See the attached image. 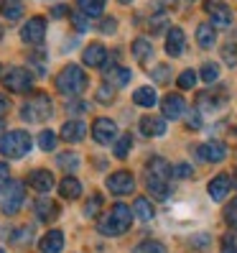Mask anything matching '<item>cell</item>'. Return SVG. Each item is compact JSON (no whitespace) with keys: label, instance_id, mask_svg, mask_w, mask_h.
Masks as SVG:
<instances>
[{"label":"cell","instance_id":"obj_1","mask_svg":"<svg viewBox=\"0 0 237 253\" xmlns=\"http://www.w3.org/2000/svg\"><path fill=\"white\" fill-rule=\"evenodd\" d=\"M130 222H133V210H130L125 202H117L112 210L97 222V230H100L102 235L115 238V235L128 233V230H130Z\"/></svg>","mask_w":237,"mask_h":253},{"label":"cell","instance_id":"obj_2","mask_svg":"<svg viewBox=\"0 0 237 253\" xmlns=\"http://www.w3.org/2000/svg\"><path fill=\"white\" fill-rule=\"evenodd\" d=\"M84 87H87V74L77 64H67L62 72L56 74V90L62 95H71L74 97V95L84 92Z\"/></svg>","mask_w":237,"mask_h":253},{"label":"cell","instance_id":"obj_3","mask_svg":"<svg viewBox=\"0 0 237 253\" xmlns=\"http://www.w3.org/2000/svg\"><path fill=\"white\" fill-rule=\"evenodd\" d=\"M34 146V138L28 136L26 130H8L3 138H0V154L5 159H23Z\"/></svg>","mask_w":237,"mask_h":253},{"label":"cell","instance_id":"obj_4","mask_svg":"<svg viewBox=\"0 0 237 253\" xmlns=\"http://www.w3.org/2000/svg\"><path fill=\"white\" fill-rule=\"evenodd\" d=\"M26 202V187L23 182H8L3 187V195H0V210L5 215H16Z\"/></svg>","mask_w":237,"mask_h":253},{"label":"cell","instance_id":"obj_5","mask_svg":"<svg viewBox=\"0 0 237 253\" xmlns=\"http://www.w3.org/2000/svg\"><path fill=\"white\" fill-rule=\"evenodd\" d=\"M21 115H23L26 123H41V121H46V118L51 115V100H49V95H43V92L34 95L23 105Z\"/></svg>","mask_w":237,"mask_h":253},{"label":"cell","instance_id":"obj_6","mask_svg":"<svg viewBox=\"0 0 237 253\" xmlns=\"http://www.w3.org/2000/svg\"><path fill=\"white\" fill-rule=\"evenodd\" d=\"M3 84L10 92H28L34 87V74L23 67H13L3 74Z\"/></svg>","mask_w":237,"mask_h":253},{"label":"cell","instance_id":"obj_7","mask_svg":"<svg viewBox=\"0 0 237 253\" xmlns=\"http://www.w3.org/2000/svg\"><path fill=\"white\" fill-rule=\"evenodd\" d=\"M191 154H194V159H197V161H204V164H212V161H225V156H227V146L222 143V141H209V143H202V146H197Z\"/></svg>","mask_w":237,"mask_h":253},{"label":"cell","instance_id":"obj_8","mask_svg":"<svg viewBox=\"0 0 237 253\" xmlns=\"http://www.w3.org/2000/svg\"><path fill=\"white\" fill-rule=\"evenodd\" d=\"M107 189L117 197L133 195V192H135V176H133L130 171H115V174L107 176Z\"/></svg>","mask_w":237,"mask_h":253},{"label":"cell","instance_id":"obj_9","mask_svg":"<svg viewBox=\"0 0 237 253\" xmlns=\"http://www.w3.org/2000/svg\"><path fill=\"white\" fill-rule=\"evenodd\" d=\"M204 10L209 13L212 26H217V28H227V26L232 23V10L222 3V0H206Z\"/></svg>","mask_w":237,"mask_h":253},{"label":"cell","instance_id":"obj_10","mask_svg":"<svg viewBox=\"0 0 237 253\" xmlns=\"http://www.w3.org/2000/svg\"><path fill=\"white\" fill-rule=\"evenodd\" d=\"M117 136V126L115 121H110V118H97L95 126H92V138L100 143V146H107L112 143Z\"/></svg>","mask_w":237,"mask_h":253},{"label":"cell","instance_id":"obj_11","mask_svg":"<svg viewBox=\"0 0 237 253\" xmlns=\"http://www.w3.org/2000/svg\"><path fill=\"white\" fill-rule=\"evenodd\" d=\"M43 36H46V21H43L41 16L28 18V23L21 28V39L26 43H41Z\"/></svg>","mask_w":237,"mask_h":253},{"label":"cell","instance_id":"obj_12","mask_svg":"<svg viewBox=\"0 0 237 253\" xmlns=\"http://www.w3.org/2000/svg\"><path fill=\"white\" fill-rule=\"evenodd\" d=\"M161 110H164V118H169V121H179V118L184 115V110H186V100L181 95L171 92V95H166L164 100H161Z\"/></svg>","mask_w":237,"mask_h":253},{"label":"cell","instance_id":"obj_13","mask_svg":"<svg viewBox=\"0 0 237 253\" xmlns=\"http://www.w3.org/2000/svg\"><path fill=\"white\" fill-rule=\"evenodd\" d=\"M82 62L87 67H105L107 64V49L102 43H90L82 54Z\"/></svg>","mask_w":237,"mask_h":253},{"label":"cell","instance_id":"obj_14","mask_svg":"<svg viewBox=\"0 0 237 253\" xmlns=\"http://www.w3.org/2000/svg\"><path fill=\"white\" fill-rule=\"evenodd\" d=\"M28 184L36 192H51L54 189V174L49 169H34L28 174Z\"/></svg>","mask_w":237,"mask_h":253},{"label":"cell","instance_id":"obj_15","mask_svg":"<svg viewBox=\"0 0 237 253\" xmlns=\"http://www.w3.org/2000/svg\"><path fill=\"white\" fill-rule=\"evenodd\" d=\"M84 136H87V126H84V121H67L64 126H62V138L64 141H69V143H79V141H84Z\"/></svg>","mask_w":237,"mask_h":253},{"label":"cell","instance_id":"obj_16","mask_svg":"<svg viewBox=\"0 0 237 253\" xmlns=\"http://www.w3.org/2000/svg\"><path fill=\"white\" fill-rule=\"evenodd\" d=\"M140 133L148 136V138L164 136V133H166V121H164V118H153V115H143L140 118Z\"/></svg>","mask_w":237,"mask_h":253},{"label":"cell","instance_id":"obj_17","mask_svg":"<svg viewBox=\"0 0 237 253\" xmlns=\"http://www.w3.org/2000/svg\"><path fill=\"white\" fill-rule=\"evenodd\" d=\"M230 189H232L230 176H227V174H217L214 179L209 182V197H212L214 202H222V200L230 195Z\"/></svg>","mask_w":237,"mask_h":253},{"label":"cell","instance_id":"obj_18","mask_svg":"<svg viewBox=\"0 0 237 253\" xmlns=\"http://www.w3.org/2000/svg\"><path fill=\"white\" fill-rule=\"evenodd\" d=\"M38 248H41V253H62V248H64V233L62 230H49L46 235L41 238Z\"/></svg>","mask_w":237,"mask_h":253},{"label":"cell","instance_id":"obj_19","mask_svg":"<svg viewBox=\"0 0 237 253\" xmlns=\"http://www.w3.org/2000/svg\"><path fill=\"white\" fill-rule=\"evenodd\" d=\"M59 195H62L64 200H79L82 197V182L77 179V176L67 174L62 182H59Z\"/></svg>","mask_w":237,"mask_h":253},{"label":"cell","instance_id":"obj_20","mask_svg":"<svg viewBox=\"0 0 237 253\" xmlns=\"http://www.w3.org/2000/svg\"><path fill=\"white\" fill-rule=\"evenodd\" d=\"M184 43H186V39H184L181 28H171L169 39H166V54L169 56H181L184 54Z\"/></svg>","mask_w":237,"mask_h":253},{"label":"cell","instance_id":"obj_21","mask_svg":"<svg viewBox=\"0 0 237 253\" xmlns=\"http://www.w3.org/2000/svg\"><path fill=\"white\" fill-rule=\"evenodd\" d=\"M34 212H36V217H38L41 222H51V220L59 215V207H56L51 200H36Z\"/></svg>","mask_w":237,"mask_h":253},{"label":"cell","instance_id":"obj_22","mask_svg":"<svg viewBox=\"0 0 237 253\" xmlns=\"http://www.w3.org/2000/svg\"><path fill=\"white\" fill-rule=\"evenodd\" d=\"M145 187L151 195H156V200H166L171 195V189H169V179H158V176H148L145 174Z\"/></svg>","mask_w":237,"mask_h":253},{"label":"cell","instance_id":"obj_23","mask_svg":"<svg viewBox=\"0 0 237 253\" xmlns=\"http://www.w3.org/2000/svg\"><path fill=\"white\" fill-rule=\"evenodd\" d=\"M133 212L140 222H151L156 217V210H153V202L145 200V197H135V205H133Z\"/></svg>","mask_w":237,"mask_h":253},{"label":"cell","instance_id":"obj_24","mask_svg":"<svg viewBox=\"0 0 237 253\" xmlns=\"http://www.w3.org/2000/svg\"><path fill=\"white\" fill-rule=\"evenodd\" d=\"M145 174H148V176H158V179H171V167H169V164L161 159V156H156V159L148 161Z\"/></svg>","mask_w":237,"mask_h":253},{"label":"cell","instance_id":"obj_25","mask_svg":"<svg viewBox=\"0 0 237 253\" xmlns=\"http://www.w3.org/2000/svg\"><path fill=\"white\" fill-rule=\"evenodd\" d=\"M133 56H135L140 64H145L148 59H153V43L148 39H135L133 41Z\"/></svg>","mask_w":237,"mask_h":253},{"label":"cell","instance_id":"obj_26","mask_svg":"<svg viewBox=\"0 0 237 253\" xmlns=\"http://www.w3.org/2000/svg\"><path fill=\"white\" fill-rule=\"evenodd\" d=\"M0 16L8 18V21L23 18V3L21 0H3V3H0Z\"/></svg>","mask_w":237,"mask_h":253},{"label":"cell","instance_id":"obj_27","mask_svg":"<svg viewBox=\"0 0 237 253\" xmlns=\"http://www.w3.org/2000/svg\"><path fill=\"white\" fill-rule=\"evenodd\" d=\"M156 100H158V95H156L153 87H140V90L133 92V102L140 105V108H153Z\"/></svg>","mask_w":237,"mask_h":253},{"label":"cell","instance_id":"obj_28","mask_svg":"<svg viewBox=\"0 0 237 253\" xmlns=\"http://www.w3.org/2000/svg\"><path fill=\"white\" fill-rule=\"evenodd\" d=\"M214 39H217L214 26H209V23L197 26V43H199L202 49H212V46H214Z\"/></svg>","mask_w":237,"mask_h":253},{"label":"cell","instance_id":"obj_29","mask_svg":"<svg viewBox=\"0 0 237 253\" xmlns=\"http://www.w3.org/2000/svg\"><path fill=\"white\" fill-rule=\"evenodd\" d=\"M107 80H110L115 87H125V84L133 80V72H130L128 67H115V69L107 72Z\"/></svg>","mask_w":237,"mask_h":253},{"label":"cell","instance_id":"obj_30","mask_svg":"<svg viewBox=\"0 0 237 253\" xmlns=\"http://www.w3.org/2000/svg\"><path fill=\"white\" fill-rule=\"evenodd\" d=\"M107 0H77V5L82 8V13H87L90 18H97L102 10H105Z\"/></svg>","mask_w":237,"mask_h":253},{"label":"cell","instance_id":"obj_31","mask_svg":"<svg viewBox=\"0 0 237 253\" xmlns=\"http://www.w3.org/2000/svg\"><path fill=\"white\" fill-rule=\"evenodd\" d=\"M133 253H166V246L158 241H143L133 248Z\"/></svg>","mask_w":237,"mask_h":253},{"label":"cell","instance_id":"obj_32","mask_svg":"<svg viewBox=\"0 0 237 253\" xmlns=\"http://www.w3.org/2000/svg\"><path fill=\"white\" fill-rule=\"evenodd\" d=\"M56 146V133L54 130H41L38 133V148L41 151H54Z\"/></svg>","mask_w":237,"mask_h":253},{"label":"cell","instance_id":"obj_33","mask_svg":"<svg viewBox=\"0 0 237 253\" xmlns=\"http://www.w3.org/2000/svg\"><path fill=\"white\" fill-rule=\"evenodd\" d=\"M199 77H202L206 84H214V82L219 80V67H217V64H204L202 72H199Z\"/></svg>","mask_w":237,"mask_h":253},{"label":"cell","instance_id":"obj_34","mask_svg":"<svg viewBox=\"0 0 237 253\" xmlns=\"http://www.w3.org/2000/svg\"><path fill=\"white\" fill-rule=\"evenodd\" d=\"M130 146H133V136H130V133H125V136H120V141L115 143V156L117 159H125L128 151H130Z\"/></svg>","mask_w":237,"mask_h":253},{"label":"cell","instance_id":"obj_35","mask_svg":"<svg viewBox=\"0 0 237 253\" xmlns=\"http://www.w3.org/2000/svg\"><path fill=\"white\" fill-rule=\"evenodd\" d=\"M59 167L64 171H74L79 167V156L77 154H59Z\"/></svg>","mask_w":237,"mask_h":253},{"label":"cell","instance_id":"obj_36","mask_svg":"<svg viewBox=\"0 0 237 253\" xmlns=\"http://www.w3.org/2000/svg\"><path fill=\"white\" fill-rule=\"evenodd\" d=\"M100 207H102V195H97V192H95V195L87 200V205H84V215L87 217H95L100 212Z\"/></svg>","mask_w":237,"mask_h":253},{"label":"cell","instance_id":"obj_37","mask_svg":"<svg viewBox=\"0 0 237 253\" xmlns=\"http://www.w3.org/2000/svg\"><path fill=\"white\" fill-rule=\"evenodd\" d=\"M179 87H181V90H191V87H197V72H191V69L181 72L179 74Z\"/></svg>","mask_w":237,"mask_h":253},{"label":"cell","instance_id":"obj_38","mask_svg":"<svg viewBox=\"0 0 237 253\" xmlns=\"http://www.w3.org/2000/svg\"><path fill=\"white\" fill-rule=\"evenodd\" d=\"M166 26H169V18L164 16V13L153 16V18H151V23H148V28H151L153 34H164V31H166Z\"/></svg>","mask_w":237,"mask_h":253},{"label":"cell","instance_id":"obj_39","mask_svg":"<svg viewBox=\"0 0 237 253\" xmlns=\"http://www.w3.org/2000/svg\"><path fill=\"white\" fill-rule=\"evenodd\" d=\"M191 174H194L191 164H176V167L171 169V176H173V179H189Z\"/></svg>","mask_w":237,"mask_h":253},{"label":"cell","instance_id":"obj_40","mask_svg":"<svg viewBox=\"0 0 237 253\" xmlns=\"http://www.w3.org/2000/svg\"><path fill=\"white\" fill-rule=\"evenodd\" d=\"M225 220L232 230H237V200H232L227 207H225Z\"/></svg>","mask_w":237,"mask_h":253},{"label":"cell","instance_id":"obj_41","mask_svg":"<svg viewBox=\"0 0 237 253\" xmlns=\"http://www.w3.org/2000/svg\"><path fill=\"white\" fill-rule=\"evenodd\" d=\"M34 238V228L31 225H26V228H21L18 233H13V243H18V246H23V243H28Z\"/></svg>","mask_w":237,"mask_h":253},{"label":"cell","instance_id":"obj_42","mask_svg":"<svg viewBox=\"0 0 237 253\" xmlns=\"http://www.w3.org/2000/svg\"><path fill=\"white\" fill-rule=\"evenodd\" d=\"M97 100L102 102V105H110V102L115 100V90H112L110 84H102L100 90H97Z\"/></svg>","mask_w":237,"mask_h":253},{"label":"cell","instance_id":"obj_43","mask_svg":"<svg viewBox=\"0 0 237 253\" xmlns=\"http://www.w3.org/2000/svg\"><path fill=\"white\" fill-rule=\"evenodd\" d=\"M90 16H87V13H74L71 16V23L77 26V31H87V28H90V21H87Z\"/></svg>","mask_w":237,"mask_h":253},{"label":"cell","instance_id":"obj_44","mask_svg":"<svg viewBox=\"0 0 237 253\" xmlns=\"http://www.w3.org/2000/svg\"><path fill=\"white\" fill-rule=\"evenodd\" d=\"M222 56H225V62H227L230 67L237 64V43H227L225 51H222Z\"/></svg>","mask_w":237,"mask_h":253},{"label":"cell","instance_id":"obj_45","mask_svg":"<svg viewBox=\"0 0 237 253\" xmlns=\"http://www.w3.org/2000/svg\"><path fill=\"white\" fill-rule=\"evenodd\" d=\"M222 253H237V238L235 235L222 238Z\"/></svg>","mask_w":237,"mask_h":253},{"label":"cell","instance_id":"obj_46","mask_svg":"<svg viewBox=\"0 0 237 253\" xmlns=\"http://www.w3.org/2000/svg\"><path fill=\"white\" fill-rule=\"evenodd\" d=\"M169 77H171L169 67H164V64H161V67H156V69H153V80H156V82H161V84H164V82H169Z\"/></svg>","mask_w":237,"mask_h":253},{"label":"cell","instance_id":"obj_47","mask_svg":"<svg viewBox=\"0 0 237 253\" xmlns=\"http://www.w3.org/2000/svg\"><path fill=\"white\" fill-rule=\"evenodd\" d=\"M8 182H10V169H8L5 161H0V189H3Z\"/></svg>","mask_w":237,"mask_h":253},{"label":"cell","instance_id":"obj_48","mask_svg":"<svg viewBox=\"0 0 237 253\" xmlns=\"http://www.w3.org/2000/svg\"><path fill=\"white\" fill-rule=\"evenodd\" d=\"M186 126H189V128H202V113H199V110H191Z\"/></svg>","mask_w":237,"mask_h":253},{"label":"cell","instance_id":"obj_49","mask_svg":"<svg viewBox=\"0 0 237 253\" xmlns=\"http://www.w3.org/2000/svg\"><path fill=\"white\" fill-rule=\"evenodd\" d=\"M115 28H117L115 18H105V21L100 23V31H102V34H110V31H115Z\"/></svg>","mask_w":237,"mask_h":253},{"label":"cell","instance_id":"obj_50","mask_svg":"<svg viewBox=\"0 0 237 253\" xmlns=\"http://www.w3.org/2000/svg\"><path fill=\"white\" fill-rule=\"evenodd\" d=\"M8 110H10V100H8L5 95H0V118H3Z\"/></svg>","mask_w":237,"mask_h":253},{"label":"cell","instance_id":"obj_51","mask_svg":"<svg viewBox=\"0 0 237 253\" xmlns=\"http://www.w3.org/2000/svg\"><path fill=\"white\" fill-rule=\"evenodd\" d=\"M67 13H69V8H67V5H56V8H51V16H54V18L67 16Z\"/></svg>","mask_w":237,"mask_h":253},{"label":"cell","instance_id":"obj_52","mask_svg":"<svg viewBox=\"0 0 237 253\" xmlns=\"http://www.w3.org/2000/svg\"><path fill=\"white\" fill-rule=\"evenodd\" d=\"M120 3H130V0H120Z\"/></svg>","mask_w":237,"mask_h":253},{"label":"cell","instance_id":"obj_53","mask_svg":"<svg viewBox=\"0 0 237 253\" xmlns=\"http://www.w3.org/2000/svg\"><path fill=\"white\" fill-rule=\"evenodd\" d=\"M0 36H3V28H0Z\"/></svg>","mask_w":237,"mask_h":253},{"label":"cell","instance_id":"obj_54","mask_svg":"<svg viewBox=\"0 0 237 253\" xmlns=\"http://www.w3.org/2000/svg\"><path fill=\"white\" fill-rule=\"evenodd\" d=\"M0 253H5V251H3V248H0Z\"/></svg>","mask_w":237,"mask_h":253},{"label":"cell","instance_id":"obj_55","mask_svg":"<svg viewBox=\"0 0 237 253\" xmlns=\"http://www.w3.org/2000/svg\"><path fill=\"white\" fill-rule=\"evenodd\" d=\"M235 179H237V174H235Z\"/></svg>","mask_w":237,"mask_h":253}]
</instances>
